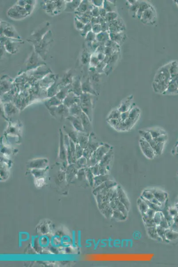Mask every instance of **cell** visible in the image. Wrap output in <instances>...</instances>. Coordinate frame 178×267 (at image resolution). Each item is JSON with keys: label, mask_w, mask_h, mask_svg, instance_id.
I'll return each mask as SVG.
<instances>
[{"label": "cell", "mask_w": 178, "mask_h": 267, "mask_svg": "<svg viewBox=\"0 0 178 267\" xmlns=\"http://www.w3.org/2000/svg\"><path fill=\"white\" fill-rule=\"evenodd\" d=\"M169 66L170 63L162 66L156 73L152 84L153 90L156 93L163 94L166 91L171 81L169 71Z\"/></svg>", "instance_id": "obj_1"}, {"label": "cell", "mask_w": 178, "mask_h": 267, "mask_svg": "<svg viewBox=\"0 0 178 267\" xmlns=\"http://www.w3.org/2000/svg\"><path fill=\"white\" fill-rule=\"evenodd\" d=\"M114 148L112 147L110 151L99 162V173L100 175L107 174L112 160L114 159Z\"/></svg>", "instance_id": "obj_2"}, {"label": "cell", "mask_w": 178, "mask_h": 267, "mask_svg": "<svg viewBox=\"0 0 178 267\" xmlns=\"http://www.w3.org/2000/svg\"><path fill=\"white\" fill-rule=\"evenodd\" d=\"M139 145L142 152L148 159H153L156 155L154 151L149 142L141 138L139 140Z\"/></svg>", "instance_id": "obj_3"}, {"label": "cell", "mask_w": 178, "mask_h": 267, "mask_svg": "<svg viewBox=\"0 0 178 267\" xmlns=\"http://www.w3.org/2000/svg\"><path fill=\"white\" fill-rule=\"evenodd\" d=\"M156 16V12L151 5L142 14L140 19L144 24H151L154 22Z\"/></svg>", "instance_id": "obj_4"}, {"label": "cell", "mask_w": 178, "mask_h": 267, "mask_svg": "<svg viewBox=\"0 0 178 267\" xmlns=\"http://www.w3.org/2000/svg\"><path fill=\"white\" fill-rule=\"evenodd\" d=\"M112 147L109 144L104 143L96 150L94 154L99 162L109 152Z\"/></svg>", "instance_id": "obj_5"}, {"label": "cell", "mask_w": 178, "mask_h": 267, "mask_svg": "<svg viewBox=\"0 0 178 267\" xmlns=\"http://www.w3.org/2000/svg\"><path fill=\"white\" fill-rule=\"evenodd\" d=\"M133 99V96L131 95L126 98L118 107L117 109L119 110L120 113L129 111L133 107L132 101Z\"/></svg>", "instance_id": "obj_6"}, {"label": "cell", "mask_w": 178, "mask_h": 267, "mask_svg": "<svg viewBox=\"0 0 178 267\" xmlns=\"http://www.w3.org/2000/svg\"><path fill=\"white\" fill-rule=\"evenodd\" d=\"M117 194H118L119 200L125 205L129 211L130 208V203L126 193L124 192L121 187L118 185L117 186Z\"/></svg>", "instance_id": "obj_7"}, {"label": "cell", "mask_w": 178, "mask_h": 267, "mask_svg": "<svg viewBox=\"0 0 178 267\" xmlns=\"http://www.w3.org/2000/svg\"><path fill=\"white\" fill-rule=\"evenodd\" d=\"M80 117L81 119L82 123L84 132L90 133L91 128V126L90 124L91 121L89 119L88 116L82 111Z\"/></svg>", "instance_id": "obj_8"}, {"label": "cell", "mask_w": 178, "mask_h": 267, "mask_svg": "<svg viewBox=\"0 0 178 267\" xmlns=\"http://www.w3.org/2000/svg\"><path fill=\"white\" fill-rule=\"evenodd\" d=\"M68 119L72 123V125L76 130L80 132H85L84 130H83V126H82V123L80 117H76V116L71 115V116L68 117Z\"/></svg>", "instance_id": "obj_9"}, {"label": "cell", "mask_w": 178, "mask_h": 267, "mask_svg": "<svg viewBox=\"0 0 178 267\" xmlns=\"http://www.w3.org/2000/svg\"><path fill=\"white\" fill-rule=\"evenodd\" d=\"M178 93V85L177 80L171 79L169 84L166 91L163 95H173Z\"/></svg>", "instance_id": "obj_10"}, {"label": "cell", "mask_w": 178, "mask_h": 267, "mask_svg": "<svg viewBox=\"0 0 178 267\" xmlns=\"http://www.w3.org/2000/svg\"><path fill=\"white\" fill-rule=\"evenodd\" d=\"M153 192L155 198L158 200L161 203H164L167 199V194L166 193L161 190L152 189H150Z\"/></svg>", "instance_id": "obj_11"}, {"label": "cell", "mask_w": 178, "mask_h": 267, "mask_svg": "<svg viewBox=\"0 0 178 267\" xmlns=\"http://www.w3.org/2000/svg\"><path fill=\"white\" fill-rule=\"evenodd\" d=\"M169 71L171 80H177L178 79V66L177 62H173L170 63Z\"/></svg>", "instance_id": "obj_12"}, {"label": "cell", "mask_w": 178, "mask_h": 267, "mask_svg": "<svg viewBox=\"0 0 178 267\" xmlns=\"http://www.w3.org/2000/svg\"><path fill=\"white\" fill-rule=\"evenodd\" d=\"M149 144L152 146L156 155H160L162 154L165 144L158 143L154 139L149 142Z\"/></svg>", "instance_id": "obj_13"}, {"label": "cell", "mask_w": 178, "mask_h": 267, "mask_svg": "<svg viewBox=\"0 0 178 267\" xmlns=\"http://www.w3.org/2000/svg\"><path fill=\"white\" fill-rule=\"evenodd\" d=\"M147 232H148V235L149 237L153 240L159 242L163 241L161 237L159 236L157 233V230H156V226L147 228Z\"/></svg>", "instance_id": "obj_14"}, {"label": "cell", "mask_w": 178, "mask_h": 267, "mask_svg": "<svg viewBox=\"0 0 178 267\" xmlns=\"http://www.w3.org/2000/svg\"><path fill=\"white\" fill-rule=\"evenodd\" d=\"M90 135V133H86L85 134L80 135L78 137L79 144L83 149H85L88 147Z\"/></svg>", "instance_id": "obj_15"}, {"label": "cell", "mask_w": 178, "mask_h": 267, "mask_svg": "<svg viewBox=\"0 0 178 267\" xmlns=\"http://www.w3.org/2000/svg\"><path fill=\"white\" fill-rule=\"evenodd\" d=\"M140 113H141V111H140V109L138 107L133 106L130 111L128 118L131 120L137 121L139 116H140Z\"/></svg>", "instance_id": "obj_16"}, {"label": "cell", "mask_w": 178, "mask_h": 267, "mask_svg": "<svg viewBox=\"0 0 178 267\" xmlns=\"http://www.w3.org/2000/svg\"><path fill=\"white\" fill-rule=\"evenodd\" d=\"M109 179V175L108 174L99 175L95 176L94 177V184L95 186L98 187Z\"/></svg>", "instance_id": "obj_17"}, {"label": "cell", "mask_w": 178, "mask_h": 267, "mask_svg": "<svg viewBox=\"0 0 178 267\" xmlns=\"http://www.w3.org/2000/svg\"><path fill=\"white\" fill-rule=\"evenodd\" d=\"M142 215L144 224L147 228L156 227L157 226L153 218L147 216L146 213L142 214Z\"/></svg>", "instance_id": "obj_18"}, {"label": "cell", "mask_w": 178, "mask_h": 267, "mask_svg": "<svg viewBox=\"0 0 178 267\" xmlns=\"http://www.w3.org/2000/svg\"><path fill=\"white\" fill-rule=\"evenodd\" d=\"M150 133L153 139L157 138L161 135L166 134V132L164 130L160 128H153V129L147 130Z\"/></svg>", "instance_id": "obj_19"}, {"label": "cell", "mask_w": 178, "mask_h": 267, "mask_svg": "<svg viewBox=\"0 0 178 267\" xmlns=\"http://www.w3.org/2000/svg\"><path fill=\"white\" fill-rule=\"evenodd\" d=\"M138 204L139 210L141 214L145 213L149 208L146 202L141 197L138 200Z\"/></svg>", "instance_id": "obj_20"}, {"label": "cell", "mask_w": 178, "mask_h": 267, "mask_svg": "<svg viewBox=\"0 0 178 267\" xmlns=\"http://www.w3.org/2000/svg\"><path fill=\"white\" fill-rule=\"evenodd\" d=\"M114 202L117 206V209L119 210L120 212H121L126 217H127L128 215L129 211L127 209L126 207L125 206V205L123 203H122L120 202L119 200L118 199L114 200Z\"/></svg>", "instance_id": "obj_21"}, {"label": "cell", "mask_w": 178, "mask_h": 267, "mask_svg": "<svg viewBox=\"0 0 178 267\" xmlns=\"http://www.w3.org/2000/svg\"><path fill=\"white\" fill-rule=\"evenodd\" d=\"M60 158L63 160H65L66 157V154L65 147L64 145V138H63V135L62 133L61 132L60 134Z\"/></svg>", "instance_id": "obj_22"}, {"label": "cell", "mask_w": 178, "mask_h": 267, "mask_svg": "<svg viewBox=\"0 0 178 267\" xmlns=\"http://www.w3.org/2000/svg\"><path fill=\"white\" fill-rule=\"evenodd\" d=\"M139 133L141 138H143L149 143L153 139L150 133L147 130H140L139 131Z\"/></svg>", "instance_id": "obj_23"}, {"label": "cell", "mask_w": 178, "mask_h": 267, "mask_svg": "<svg viewBox=\"0 0 178 267\" xmlns=\"http://www.w3.org/2000/svg\"><path fill=\"white\" fill-rule=\"evenodd\" d=\"M165 236L166 239L168 241H173L178 238V233L176 232L175 231L168 229L166 232Z\"/></svg>", "instance_id": "obj_24"}, {"label": "cell", "mask_w": 178, "mask_h": 267, "mask_svg": "<svg viewBox=\"0 0 178 267\" xmlns=\"http://www.w3.org/2000/svg\"><path fill=\"white\" fill-rule=\"evenodd\" d=\"M156 230H157L158 235L161 237L163 241H168V240L166 239L165 236L166 232L167 229L159 225L156 226Z\"/></svg>", "instance_id": "obj_25"}, {"label": "cell", "mask_w": 178, "mask_h": 267, "mask_svg": "<svg viewBox=\"0 0 178 267\" xmlns=\"http://www.w3.org/2000/svg\"><path fill=\"white\" fill-rule=\"evenodd\" d=\"M141 198H142L145 202H146V203H147V205H148V207H149V208H151V209L154 210V211H156V212H161V211H162V209H163V207H162V206L154 204V203L152 202L151 201L145 200L144 198L142 197L141 196Z\"/></svg>", "instance_id": "obj_26"}, {"label": "cell", "mask_w": 178, "mask_h": 267, "mask_svg": "<svg viewBox=\"0 0 178 267\" xmlns=\"http://www.w3.org/2000/svg\"><path fill=\"white\" fill-rule=\"evenodd\" d=\"M112 217L114 218V219L120 220V221H124L127 218L118 209L114 211Z\"/></svg>", "instance_id": "obj_27"}, {"label": "cell", "mask_w": 178, "mask_h": 267, "mask_svg": "<svg viewBox=\"0 0 178 267\" xmlns=\"http://www.w3.org/2000/svg\"><path fill=\"white\" fill-rule=\"evenodd\" d=\"M121 113L117 109L114 110L109 113L107 117V120H120V118Z\"/></svg>", "instance_id": "obj_28"}, {"label": "cell", "mask_w": 178, "mask_h": 267, "mask_svg": "<svg viewBox=\"0 0 178 267\" xmlns=\"http://www.w3.org/2000/svg\"><path fill=\"white\" fill-rule=\"evenodd\" d=\"M82 111L81 108L76 105H75L70 109V112L71 113L72 116L76 117H80Z\"/></svg>", "instance_id": "obj_29"}, {"label": "cell", "mask_w": 178, "mask_h": 267, "mask_svg": "<svg viewBox=\"0 0 178 267\" xmlns=\"http://www.w3.org/2000/svg\"><path fill=\"white\" fill-rule=\"evenodd\" d=\"M66 132H67L68 135H69L70 137L71 138L72 141L75 142V143H77L78 142V136L77 133L76 132L73 131L71 129H69L68 128H66L65 129Z\"/></svg>", "instance_id": "obj_30"}, {"label": "cell", "mask_w": 178, "mask_h": 267, "mask_svg": "<svg viewBox=\"0 0 178 267\" xmlns=\"http://www.w3.org/2000/svg\"><path fill=\"white\" fill-rule=\"evenodd\" d=\"M107 122L111 127L117 131H120V120H107Z\"/></svg>", "instance_id": "obj_31"}, {"label": "cell", "mask_w": 178, "mask_h": 267, "mask_svg": "<svg viewBox=\"0 0 178 267\" xmlns=\"http://www.w3.org/2000/svg\"><path fill=\"white\" fill-rule=\"evenodd\" d=\"M101 211L102 213L105 216L106 218H109L112 217L114 210L110 207L109 205L107 207L105 208L104 209L101 210Z\"/></svg>", "instance_id": "obj_32"}, {"label": "cell", "mask_w": 178, "mask_h": 267, "mask_svg": "<svg viewBox=\"0 0 178 267\" xmlns=\"http://www.w3.org/2000/svg\"><path fill=\"white\" fill-rule=\"evenodd\" d=\"M141 196L145 200L149 201H151L153 198H154V195L153 194V192L150 189L144 190Z\"/></svg>", "instance_id": "obj_33"}, {"label": "cell", "mask_w": 178, "mask_h": 267, "mask_svg": "<svg viewBox=\"0 0 178 267\" xmlns=\"http://www.w3.org/2000/svg\"><path fill=\"white\" fill-rule=\"evenodd\" d=\"M47 160H37L31 163L30 165L32 166H43L42 165H45L47 163Z\"/></svg>", "instance_id": "obj_34"}, {"label": "cell", "mask_w": 178, "mask_h": 267, "mask_svg": "<svg viewBox=\"0 0 178 267\" xmlns=\"http://www.w3.org/2000/svg\"><path fill=\"white\" fill-rule=\"evenodd\" d=\"M83 149L80 146L79 144H77L76 145V153L77 158L79 159L82 157L83 154Z\"/></svg>", "instance_id": "obj_35"}, {"label": "cell", "mask_w": 178, "mask_h": 267, "mask_svg": "<svg viewBox=\"0 0 178 267\" xmlns=\"http://www.w3.org/2000/svg\"><path fill=\"white\" fill-rule=\"evenodd\" d=\"M159 225L161 226V227H163L166 229H168L169 228V225L167 220L166 219L163 215V213L162 214V217H161V221L159 223Z\"/></svg>", "instance_id": "obj_36"}, {"label": "cell", "mask_w": 178, "mask_h": 267, "mask_svg": "<svg viewBox=\"0 0 178 267\" xmlns=\"http://www.w3.org/2000/svg\"><path fill=\"white\" fill-rule=\"evenodd\" d=\"M162 214V213L161 212H156L154 216L153 217L154 220L156 225H159V223L161 221Z\"/></svg>", "instance_id": "obj_37"}, {"label": "cell", "mask_w": 178, "mask_h": 267, "mask_svg": "<svg viewBox=\"0 0 178 267\" xmlns=\"http://www.w3.org/2000/svg\"><path fill=\"white\" fill-rule=\"evenodd\" d=\"M161 212H162V213H163V215H164L165 218L166 219V220H167L168 222L169 225V226H170L171 220V217H172V216H171L170 215V214L168 211H167L166 209L163 208Z\"/></svg>", "instance_id": "obj_38"}, {"label": "cell", "mask_w": 178, "mask_h": 267, "mask_svg": "<svg viewBox=\"0 0 178 267\" xmlns=\"http://www.w3.org/2000/svg\"><path fill=\"white\" fill-rule=\"evenodd\" d=\"M167 135L166 134L165 135H161L160 136L158 137L157 138H155V140L158 143H162V144H165L167 140Z\"/></svg>", "instance_id": "obj_39"}, {"label": "cell", "mask_w": 178, "mask_h": 267, "mask_svg": "<svg viewBox=\"0 0 178 267\" xmlns=\"http://www.w3.org/2000/svg\"><path fill=\"white\" fill-rule=\"evenodd\" d=\"M91 170L94 176L99 175V163H97L94 166L91 167Z\"/></svg>", "instance_id": "obj_40"}, {"label": "cell", "mask_w": 178, "mask_h": 267, "mask_svg": "<svg viewBox=\"0 0 178 267\" xmlns=\"http://www.w3.org/2000/svg\"><path fill=\"white\" fill-rule=\"evenodd\" d=\"M130 110H130L129 111L123 112V113H121L120 118V121H126V120L128 118L129 113V112L130 111Z\"/></svg>", "instance_id": "obj_41"}, {"label": "cell", "mask_w": 178, "mask_h": 267, "mask_svg": "<svg viewBox=\"0 0 178 267\" xmlns=\"http://www.w3.org/2000/svg\"><path fill=\"white\" fill-rule=\"evenodd\" d=\"M110 202V200H107L102 203H101V204H99V209H100L101 210L104 209L105 208L107 207L108 206H109V205Z\"/></svg>", "instance_id": "obj_42"}, {"label": "cell", "mask_w": 178, "mask_h": 267, "mask_svg": "<svg viewBox=\"0 0 178 267\" xmlns=\"http://www.w3.org/2000/svg\"><path fill=\"white\" fill-rule=\"evenodd\" d=\"M156 213V212L154 210L149 208L145 213H146V214L147 215V216H148L150 217L153 218V217L155 215Z\"/></svg>", "instance_id": "obj_43"}, {"label": "cell", "mask_w": 178, "mask_h": 267, "mask_svg": "<svg viewBox=\"0 0 178 267\" xmlns=\"http://www.w3.org/2000/svg\"><path fill=\"white\" fill-rule=\"evenodd\" d=\"M118 199V194H117V190L116 189L114 191V193H113V195H112V197H111V199H110V201H114L115 200H117Z\"/></svg>", "instance_id": "obj_44"}, {"label": "cell", "mask_w": 178, "mask_h": 267, "mask_svg": "<svg viewBox=\"0 0 178 267\" xmlns=\"http://www.w3.org/2000/svg\"><path fill=\"white\" fill-rule=\"evenodd\" d=\"M169 213L172 217H175L177 214V210L171 208L168 210Z\"/></svg>", "instance_id": "obj_45"}, {"label": "cell", "mask_w": 178, "mask_h": 267, "mask_svg": "<svg viewBox=\"0 0 178 267\" xmlns=\"http://www.w3.org/2000/svg\"><path fill=\"white\" fill-rule=\"evenodd\" d=\"M151 201L153 202V203H154V204H156V205H159L161 206H163V204L161 203L157 199H156L155 197L151 200Z\"/></svg>", "instance_id": "obj_46"}, {"label": "cell", "mask_w": 178, "mask_h": 267, "mask_svg": "<svg viewBox=\"0 0 178 267\" xmlns=\"http://www.w3.org/2000/svg\"><path fill=\"white\" fill-rule=\"evenodd\" d=\"M109 206H110V207L113 209L114 211L117 209V206L116 205L114 201H111L110 202V203H109Z\"/></svg>", "instance_id": "obj_47"}, {"label": "cell", "mask_w": 178, "mask_h": 267, "mask_svg": "<svg viewBox=\"0 0 178 267\" xmlns=\"http://www.w3.org/2000/svg\"><path fill=\"white\" fill-rule=\"evenodd\" d=\"M175 2H176V3H177V5L178 6V1H175Z\"/></svg>", "instance_id": "obj_48"}]
</instances>
